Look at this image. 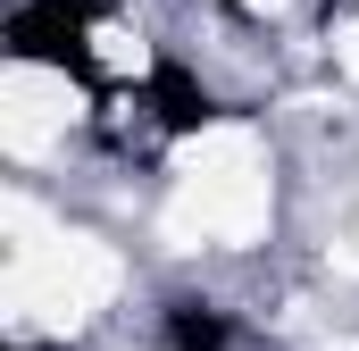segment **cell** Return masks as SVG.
<instances>
[{
  "label": "cell",
  "instance_id": "1",
  "mask_svg": "<svg viewBox=\"0 0 359 351\" xmlns=\"http://www.w3.org/2000/svg\"><path fill=\"white\" fill-rule=\"evenodd\" d=\"M226 8H234V17H259V25H268V17H284V8H292V0H226Z\"/></svg>",
  "mask_w": 359,
  "mask_h": 351
}]
</instances>
